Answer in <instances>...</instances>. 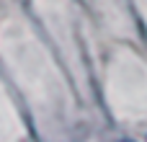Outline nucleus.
Returning <instances> with one entry per match:
<instances>
[{
  "label": "nucleus",
  "instance_id": "nucleus-1",
  "mask_svg": "<svg viewBox=\"0 0 147 142\" xmlns=\"http://www.w3.org/2000/svg\"><path fill=\"white\" fill-rule=\"evenodd\" d=\"M124 142H129V140H124Z\"/></svg>",
  "mask_w": 147,
  "mask_h": 142
}]
</instances>
